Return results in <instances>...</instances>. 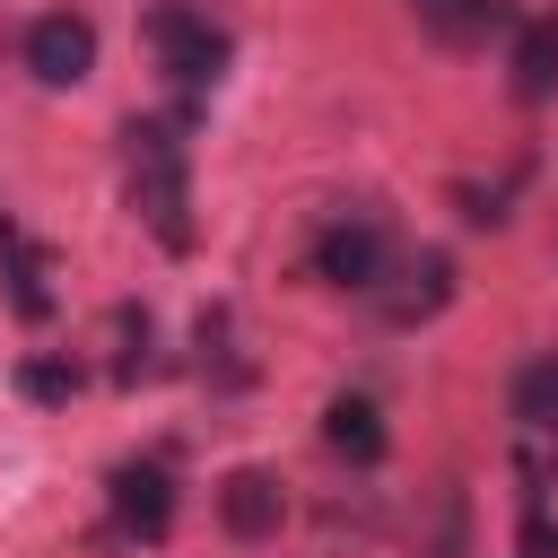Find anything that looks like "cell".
I'll return each instance as SVG.
<instances>
[{
	"instance_id": "obj_1",
	"label": "cell",
	"mask_w": 558,
	"mask_h": 558,
	"mask_svg": "<svg viewBox=\"0 0 558 558\" xmlns=\"http://www.w3.org/2000/svg\"><path fill=\"white\" fill-rule=\"evenodd\" d=\"M122 174H131V209L148 218V235L166 253H192V157H183V122H122Z\"/></svg>"
},
{
	"instance_id": "obj_2",
	"label": "cell",
	"mask_w": 558,
	"mask_h": 558,
	"mask_svg": "<svg viewBox=\"0 0 558 558\" xmlns=\"http://www.w3.org/2000/svg\"><path fill=\"white\" fill-rule=\"evenodd\" d=\"M148 52H157V70L183 87V96H201V87H218L227 78V61H235V44H227V26L209 17V9H192V0H157L148 9Z\"/></svg>"
},
{
	"instance_id": "obj_3",
	"label": "cell",
	"mask_w": 558,
	"mask_h": 558,
	"mask_svg": "<svg viewBox=\"0 0 558 558\" xmlns=\"http://www.w3.org/2000/svg\"><path fill=\"white\" fill-rule=\"evenodd\" d=\"M366 296L384 305V323H392V331H418V323H436V314L453 305V253H436V244H418V253H401V262H384V279H375Z\"/></svg>"
},
{
	"instance_id": "obj_4",
	"label": "cell",
	"mask_w": 558,
	"mask_h": 558,
	"mask_svg": "<svg viewBox=\"0 0 558 558\" xmlns=\"http://www.w3.org/2000/svg\"><path fill=\"white\" fill-rule=\"evenodd\" d=\"M384 262H392V244H384V218H375V209H349V218H331V227L314 235V279H331V288H349V296H366V288L384 279Z\"/></svg>"
},
{
	"instance_id": "obj_5",
	"label": "cell",
	"mask_w": 558,
	"mask_h": 558,
	"mask_svg": "<svg viewBox=\"0 0 558 558\" xmlns=\"http://www.w3.org/2000/svg\"><path fill=\"white\" fill-rule=\"evenodd\" d=\"M26 70H35L44 87H78V78L96 70V26H87L78 9H44V17L26 26Z\"/></svg>"
},
{
	"instance_id": "obj_6",
	"label": "cell",
	"mask_w": 558,
	"mask_h": 558,
	"mask_svg": "<svg viewBox=\"0 0 558 558\" xmlns=\"http://www.w3.org/2000/svg\"><path fill=\"white\" fill-rule=\"evenodd\" d=\"M105 497H113V523L131 541H166L174 532V471L166 462H113Z\"/></svg>"
},
{
	"instance_id": "obj_7",
	"label": "cell",
	"mask_w": 558,
	"mask_h": 558,
	"mask_svg": "<svg viewBox=\"0 0 558 558\" xmlns=\"http://www.w3.org/2000/svg\"><path fill=\"white\" fill-rule=\"evenodd\" d=\"M218 523H227L235 541H270V532L288 523V480L262 471V462L227 471V480H218Z\"/></svg>"
},
{
	"instance_id": "obj_8",
	"label": "cell",
	"mask_w": 558,
	"mask_h": 558,
	"mask_svg": "<svg viewBox=\"0 0 558 558\" xmlns=\"http://www.w3.org/2000/svg\"><path fill=\"white\" fill-rule=\"evenodd\" d=\"M323 445H331L340 462L375 471V462H384V445H392V427H384V410H375L366 392H331V401H323Z\"/></svg>"
},
{
	"instance_id": "obj_9",
	"label": "cell",
	"mask_w": 558,
	"mask_h": 558,
	"mask_svg": "<svg viewBox=\"0 0 558 558\" xmlns=\"http://www.w3.org/2000/svg\"><path fill=\"white\" fill-rule=\"evenodd\" d=\"M44 279H52L44 244H26V235L9 227V235H0V288H9V305H17L26 323H52V288H44Z\"/></svg>"
},
{
	"instance_id": "obj_10",
	"label": "cell",
	"mask_w": 558,
	"mask_h": 558,
	"mask_svg": "<svg viewBox=\"0 0 558 558\" xmlns=\"http://www.w3.org/2000/svg\"><path fill=\"white\" fill-rule=\"evenodd\" d=\"M514 96L523 105L558 96V17H514Z\"/></svg>"
},
{
	"instance_id": "obj_11",
	"label": "cell",
	"mask_w": 558,
	"mask_h": 558,
	"mask_svg": "<svg viewBox=\"0 0 558 558\" xmlns=\"http://www.w3.org/2000/svg\"><path fill=\"white\" fill-rule=\"evenodd\" d=\"M410 9H418V26H427L436 44H453V52H462V44H488L497 26H514L506 0H410Z\"/></svg>"
},
{
	"instance_id": "obj_12",
	"label": "cell",
	"mask_w": 558,
	"mask_h": 558,
	"mask_svg": "<svg viewBox=\"0 0 558 558\" xmlns=\"http://www.w3.org/2000/svg\"><path fill=\"white\" fill-rule=\"evenodd\" d=\"M506 410H514V427H558V349H541V357L514 366Z\"/></svg>"
},
{
	"instance_id": "obj_13",
	"label": "cell",
	"mask_w": 558,
	"mask_h": 558,
	"mask_svg": "<svg viewBox=\"0 0 558 558\" xmlns=\"http://www.w3.org/2000/svg\"><path fill=\"white\" fill-rule=\"evenodd\" d=\"M192 340H201V375H209L218 392H235V384H253V357L235 349V314H227V305H209Z\"/></svg>"
},
{
	"instance_id": "obj_14",
	"label": "cell",
	"mask_w": 558,
	"mask_h": 558,
	"mask_svg": "<svg viewBox=\"0 0 558 558\" xmlns=\"http://www.w3.org/2000/svg\"><path fill=\"white\" fill-rule=\"evenodd\" d=\"M418 558H471V497L462 480H445L427 497V532H418Z\"/></svg>"
},
{
	"instance_id": "obj_15",
	"label": "cell",
	"mask_w": 558,
	"mask_h": 558,
	"mask_svg": "<svg viewBox=\"0 0 558 558\" xmlns=\"http://www.w3.org/2000/svg\"><path fill=\"white\" fill-rule=\"evenodd\" d=\"M113 384H148L157 375V323H148V305H113Z\"/></svg>"
},
{
	"instance_id": "obj_16",
	"label": "cell",
	"mask_w": 558,
	"mask_h": 558,
	"mask_svg": "<svg viewBox=\"0 0 558 558\" xmlns=\"http://www.w3.org/2000/svg\"><path fill=\"white\" fill-rule=\"evenodd\" d=\"M78 384H87V375H78L70 357H17V392H26V401H44V410H70V401H78Z\"/></svg>"
},
{
	"instance_id": "obj_17",
	"label": "cell",
	"mask_w": 558,
	"mask_h": 558,
	"mask_svg": "<svg viewBox=\"0 0 558 558\" xmlns=\"http://www.w3.org/2000/svg\"><path fill=\"white\" fill-rule=\"evenodd\" d=\"M453 209L471 227H506V183H453Z\"/></svg>"
},
{
	"instance_id": "obj_18",
	"label": "cell",
	"mask_w": 558,
	"mask_h": 558,
	"mask_svg": "<svg viewBox=\"0 0 558 558\" xmlns=\"http://www.w3.org/2000/svg\"><path fill=\"white\" fill-rule=\"evenodd\" d=\"M0 235H9V218H0Z\"/></svg>"
}]
</instances>
